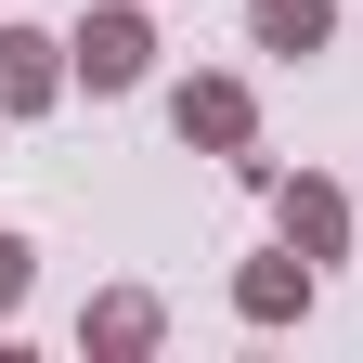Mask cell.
<instances>
[{
	"label": "cell",
	"mask_w": 363,
	"mask_h": 363,
	"mask_svg": "<svg viewBox=\"0 0 363 363\" xmlns=\"http://www.w3.org/2000/svg\"><path fill=\"white\" fill-rule=\"evenodd\" d=\"M65 65H78L91 91H143V78H156V26L130 13V0H104V13H78V39H65Z\"/></svg>",
	"instance_id": "cell-1"
},
{
	"label": "cell",
	"mask_w": 363,
	"mask_h": 363,
	"mask_svg": "<svg viewBox=\"0 0 363 363\" xmlns=\"http://www.w3.org/2000/svg\"><path fill=\"white\" fill-rule=\"evenodd\" d=\"M169 130H182V143H208V156H247V130H259V117H247V91H234V78H182V91H169Z\"/></svg>",
	"instance_id": "cell-2"
},
{
	"label": "cell",
	"mask_w": 363,
	"mask_h": 363,
	"mask_svg": "<svg viewBox=\"0 0 363 363\" xmlns=\"http://www.w3.org/2000/svg\"><path fill=\"white\" fill-rule=\"evenodd\" d=\"M65 78H78V65H65V39H39V26H0V117H39Z\"/></svg>",
	"instance_id": "cell-3"
},
{
	"label": "cell",
	"mask_w": 363,
	"mask_h": 363,
	"mask_svg": "<svg viewBox=\"0 0 363 363\" xmlns=\"http://www.w3.org/2000/svg\"><path fill=\"white\" fill-rule=\"evenodd\" d=\"M272 220H286L298 259H337L350 247V195H337V182H272Z\"/></svg>",
	"instance_id": "cell-4"
},
{
	"label": "cell",
	"mask_w": 363,
	"mask_h": 363,
	"mask_svg": "<svg viewBox=\"0 0 363 363\" xmlns=\"http://www.w3.org/2000/svg\"><path fill=\"white\" fill-rule=\"evenodd\" d=\"M259 52H325V39H337V0H259Z\"/></svg>",
	"instance_id": "cell-5"
},
{
	"label": "cell",
	"mask_w": 363,
	"mask_h": 363,
	"mask_svg": "<svg viewBox=\"0 0 363 363\" xmlns=\"http://www.w3.org/2000/svg\"><path fill=\"white\" fill-rule=\"evenodd\" d=\"M234 298H247V325H286V311H311V272H298V259H247Z\"/></svg>",
	"instance_id": "cell-6"
},
{
	"label": "cell",
	"mask_w": 363,
	"mask_h": 363,
	"mask_svg": "<svg viewBox=\"0 0 363 363\" xmlns=\"http://www.w3.org/2000/svg\"><path fill=\"white\" fill-rule=\"evenodd\" d=\"M91 350H156V298H91Z\"/></svg>",
	"instance_id": "cell-7"
},
{
	"label": "cell",
	"mask_w": 363,
	"mask_h": 363,
	"mask_svg": "<svg viewBox=\"0 0 363 363\" xmlns=\"http://www.w3.org/2000/svg\"><path fill=\"white\" fill-rule=\"evenodd\" d=\"M0 311H26V234H0Z\"/></svg>",
	"instance_id": "cell-8"
}]
</instances>
